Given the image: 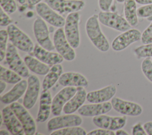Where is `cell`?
I'll list each match as a JSON object with an SVG mask.
<instances>
[{
    "mask_svg": "<svg viewBox=\"0 0 152 135\" xmlns=\"http://www.w3.org/2000/svg\"><path fill=\"white\" fill-rule=\"evenodd\" d=\"M124 12L125 18L131 26H136L138 23V17L135 0H125L124 2Z\"/></svg>",
    "mask_w": 152,
    "mask_h": 135,
    "instance_id": "4316f807",
    "label": "cell"
},
{
    "mask_svg": "<svg viewBox=\"0 0 152 135\" xmlns=\"http://www.w3.org/2000/svg\"><path fill=\"white\" fill-rule=\"evenodd\" d=\"M125 0H116V1L119 2V3H123V2H125Z\"/></svg>",
    "mask_w": 152,
    "mask_h": 135,
    "instance_id": "7dc6e473",
    "label": "cell"
},
{
    "mask_svg": "<svg viewBox=\"0 0 152 135\" xmlns=\"http://www.w3.org/2000/svg\"><path fill=\"white\" fill-rule=\"evenodd\" d=\"M87 135H115V132L112 130L99 128L88 132Z\"/></svg>",
    "mask_w": 152,
    "mask_h": 135,
    "instance_id": "8d00e7d4",
    "label": "cell"
},
{
    "mask_svg": "<svg viewBox=\"0 0 152 135\" xmlns=\"http://www.w3.org/2000/svg\"><path fill=\"white\" fill-rule=\"evenodd\" d=\"M9 39L8 33L7 30L2 29L0 30V59L1 61L5 57L7 48V40Z\"/></svg>",
    "mask_w": 152,
    "mask_h": 135,
    "instance_id": "4dcf8cb0",
    "label": "cell"
},
{
    "mask_svg": "<svg viewBox=\"0 0 152 135\" xmlns=\"http://www.w3.org/2000/svg\"><path fill=\"white\" fill-rule=\"evenodd\" d=\"M7 83L4 81L0 80V94H2L7 87Z\"/></svg>",
    "mask_w": 152,
    "mask_h": 135,
    "instance_id": "60d3db41",
    "label": "cell"
},
{
    "mask_svg": "<svg viewBox=\"0 0 152 135\" xmlns=\"http://www.w3.org/2000/svg\"><path fill=\"white\" fill-rule=\"evenodd\" d=\"M33 53L36 58L49 65L52 66L57 64H61L64 59L58 52L48 51L39 44L34 45Z\"/></svg>",
    "mask_w": 152,
    "mask_h": 135,
    "instance_id": "44dd1931",
    "label": "cell"
},
{
    "mask_svg": "<svg viewBox=\"0 0 152 135\" xmlns=\"http://www.w3.org/2000/svg\"><path fill=\"white\" fill-rule=\"evenodd\" d=\"M1 7L8 14H11L17 11V6L14 0H0Z\"/></svg>",
    "mask_w": 152,
    "mask_h": 135,
    "instance_id": "d6a6232c",
    "label": "cell"
},
{
    "mask_svg": "<svg viewBox=\"0 0 152 135\" xmlns=\"http://www.w3.org/2000/svg\"><path fill=\"white\" fill-rule=\"evenodd\" d=\"M151 22L141 34V41L142 44H148L152 42V17L147 18Z\"/></svg>",
    "mask_w": 152,
    "mask_h": 135,
    "instance_id": "836d02e7",
    "label": "cell"
},
{
    "mask_svg": "<svg viewBox=\"0 0 152 135\" xmlns=\"http://www.w3.org/2000/svg\"><path fill=\"white\" fill-rule=\"evenodd\" d=\"M59 84L63 87H84L88 85L87 78L82 74L77 72H66L62 74L58 80Z\"/></svg>",
    "mask_w": 152,
    "mask_h": 135,
    "instance_id": "7402d4cb",
    "label": "cell"
},
{
    "mask_svg": "<svg viewBox=\"0 0 152 135\" xmlns=\"http://www.w3.org/2000/svg\"><path fill=\"white\" fill-rule=\"evenodd\" d=\"M134 52L138 58H152V42L136 48Z\"/></svg>",
    "mask_w": 152,
    "mask_h": 135,
    "instance_id": "f546056e",
    "label": "cell"
},
{
    "mask_svg": "<svg viewBox=\"0 0 152 135\" xmlns=\"http://www.w3.org/2000/svg\"><path fill=\"white\" fill-rule=\"evenodd\" d=\"M27 85V80H21L15 84L10 90L1 96V101L6 105L17 102L25 93Z\"/></svg>",
    "mask_w": 152,
    "mask_h": 135,
    "instance_id": "cb8c5ba5",
    "label": "cell"
},
{
    "mask_svg": "<svg viewBox=\"0 0 152 135\" xmlns=\"http://www.w3.org/2000/svg\"><path fill=\"white\" fill-rule=\"evenodd\" d=\"M5 59L10 69L15 71L22 77L29 76L28 67L20 56L17 48L12 43L7 44Z\"/></svg>",
    "mask_w": 152,
    "mask_h": 135,
    "instance_id": "277c9868",
    "label": "cell"
},
{
    "mask_svg": "<svg viewBox=\"0 0 152 135\" xmlns=\"http://www.w3.org/2000/svg\"><path fill=\"white\" fill-rule=\"evenodd\" d=\"M33 33L39 45L48 51H53L55 48L53 43L49 36L48 27L40 17H37L33 23Z\"/></svg>",
    "mask_w": 152,
    "mask_h": 135,
    "instance_id": "ba28073f",
    "label": "cell"
},
{
    "mask_svg": "<svg viewBox=\"0 0 152 135\" xmlns=\"http://www.w3.org/2000/svg\"><path fill=\"white\" fill-rule=\"evenodd\" d=\"M116 87L111 84L100 89L89 92L87 95V101L90 103H103L109 102L116 93Z\"/></svg>",
    "mask_w": 152,
    "mask_h": 135,
    "instance_id": "d6986e66",
    "label": "cell"
},
{
    "mask_svg": "<svg viewBox=\"0 0 152 135\" xmlns=\"http://www.w3.org/2000/svg\"><path fill=\"white\" fill-rule=\"evenodd\" d=\"M115 134L116 135H128L129 133H127V131H126L125 130H123L122 128H120L116 130Z\"/></svg>",
    "mask_w": 152,
    "mask_h": 135,
    "instance_id": "ee69618b",
    "label": "cell"
},
{
    "mask_svg": "<svg viewBox=\"0 0 152 135\" xmlns=\"http://www.w3.org/2000/svg\"><path fill=\"white\" fill-rule=\"evenodd\" d=\"M21 77V76L12 70L7 68L2 65H1L0 79L7 83L15 84L22 80Z\"/></svg>",
    "mask_w": 152,
    "mask_h": 135,
    "instance_id": "83f0119b",
    "label": "cell"
},
{
    "mask_svg": "<svg viewBox=\"0 0 152 135\" xmlns=\"http://www.w3.org/2000/svg\"><path fill=\"white\" fill-rule=\"evenodd\" d=\"M141 33L138 29H130L116 36L112 41L111 47L116 52L126 49L130 45L141 39Z\"/></svg>",
    "mask_w": 152,
    "mask_h": 135,
    "instance_id": "7c38bea8",
    "label": "cell"
},
{
    "mask_svg": "<svg viewBox=\"0 0 152 135\" xmlns=\"http://www.w3.org/2000/svg\"><path fill=\"white\" fill-rule=\"evenodd\" d=\"M80 15L78 12L69 13L65 18L64 33L68 42L74 49L77 48L80 43Z\"/></svg>",
    "mask_w": 152,
    "mask_h": 135,
    "instance_id": "3957f363",
    "label": "cell"
},
{
    "mask_svg": "<svg viewBox=\"0 0 152 135\" xmlns=\"http://www.w3.org/2000/svg\"><path fill=\"white\" fill-rule=\"evenodd\" d=\"M86 131L80 126L68 127L53 131L50 135H86Z\"/></svg>",
    "mask_w": 152,
    "mask_h": 135,
    "instance_id": "f1b7e54d",
    "label": "cell"
},
{
    "mask_svg": "<svg viewBox=\"0 0 152 135\" xmlns=\"http://www.w3.org/2000/svg\"><path fill=\"white\" fill-rule=\"evenodd\" d=\"M143 127L148 135H152V121H148L145 123Z\"/></svg>",
    "mask_w": 152,
    "mask_h": 135,
    "instance_id": "ab89813d",
    "label": "cell"
},
{
    "mask_svg": "<svg viewBox=\"0 0 152 135\" xmlns=\"http://www.w3.org/2000/svg\"><path fill=\"white\" fill-rule=\"evenodd\" d=\"M53 43L55 49L64 59L68 61H72L75 59L76 54L74 49L68 42L64 30L62 28H58L55 30L53 37Z\"/></svg>",
    "mask_w": 152,
    "mask_h": 135,
    "instance_id": "5b68a950",
    "label": "cell"
},
{
    "mask_svg": "<svg viewBox=\"0 0 152 135\" xmlns=\"http://www.w3.org/2000/svg\"><path fill=\"white\" fill-rule=\"evenodd\" d=\"M27 87L24 93L23 105L27 109H31L36 104L40 89L39 79L36 75H30L27 79Z\"/></svg>",
    "mask_w": 152,
    "mask_h": 135,
    "instance_id": "5bb4252c",
    "label": "cell"
},
{
    "mask_svg": "<svg viewBox=\"0 0 152 135\" xmlns=\"http://www.w3.org/2000/svg\"><path fill=\"white\" fill-rule=\"evenodd\" d=\"M86 32L90 40L98 50L103 52L109 51V43L100 29L97 14H93L87 19Z\"/></svg>",
    "mask_w": 152,
    "mask_h": 135,
    "instance_id": "6da1fadb",
    "label": "cell"
},
{
    "mask_svg": "<svg viewBox=\"0 0 152 135\" xmlns=\"http://www.w3.org/2000/svg\"><path fill=\"white\" fill-rule=\"evenodd\" d=\"M137 15L140 18L152 17V4L144 5L137 9Z\"/></svg>",
    "mask_w": 152,
    "mask_h": 135,
    "instance_id": "e575fe53",
    "label": "cell"
},
{
    "mask_svg": "<svg viewBox=\"0 0 152 135\" xmlns=\"http://www.w3.org/2000/svg\"><path fill=\"white\" fill-rule=\"evenodd\" d=\"M17 1H18V2L20 4H23L24 3L26 2V0H17Z\"/></svg>",
    "mask_w": 152,
    "mask_h": 135,
    "instance_id": "bcb514c9",
    "label": "cell"
},
{
    "mask_svg": "<svg viewBox=\"0 0 152 135\" xmlns=\"http://www.w3.org/2000/svg\"><path fill=\"white\" fill-rule=\"evenodd\" d=\"M52 99L49 90H43L40 96L39 108L37 112L36 121L44 123L49 118L52 112Z\"/></svg>",
    "mask_w": 152,
    "mask_h": 135,
    "instance_id": "ffe728a7",
    "label": "cell"
},
{
    "mask_svg": "<svg viewBox=\"0 0 152 135\" xmlns=\"http://www.w3.org/2000/svg\"><path fill=\"white\" fill-rule=\"evenodd\" d=\"M24 61L28 70L37 75L45 76L50 68L47 64L31 55H26Z\"/></svg>",
    "mask_w": 152,
    "mask_h": 135,
    "instance_id": "484cf974",
    "label": "cell"
},
{
    "mask_svg": "<svg viewBox=\"0 0 152 135\" xmlns=\"http://www.w3.org/2000/svg\"><path fill=\"white\" fill-rule=\"evenodd\" d=\"M75 95L65 103L63 108L65 114H73L84 105L87 100V92L84 87H77Z\"/></svg>",
    "mask_w": 152,
    "mask_h": 135,
    "instance_id": "603a6c76",
    "label": "cell"
},
{
    "mask_svg": "<svg viewBox=\"0 0 152 135\" xmlns=\"http://www.w3.org/2000/svg\"><path fill=\"white\" fill-rule=\"evenodd\" d=\"M77 90L75 87H64L55 95L52 104V112L53 115H61L64 105L75 95Z\"/></svg>",
    "mask_w": 152,
    "mask_h": 135,
    "instance_id": "2e32d148",
    "label": "cell"
},
{
    "mask_svg": "<svg viewBox=\"0 0 152 135\" xmlns=\"http://www.w3.org/2000/svg\"><path fill=\"white\" fill-rule=\"evenodd\" d=\"M136 2L141 5H147L152 4V0H135Z\"/></svg>",
    "mask_w": 152,
    "mask_h": 135,
    "instance_id": "b9f144b4",
    "label": "cell"
},
{
    "mask_svg": "<svg viewBox=\"0 0 152 135\" xmlns=\"http://www.w3.org/2000/svg\"><path fill=\"white\" fill-rule=\"evenodd\" d=\"M1 114L3 118V123L10 133L13 135L25 134V132L21 122L10 105L7 106L2 109Z\"/></svg>",
    "mask_w": 152,
    "mask_h": 135,
    "instance_id": "e0dca14e",
    "label": "cell"
},
{
    "mask_svg": "<svg viewBox=\"0 0 152 135\" xmlns=\"http://www.w3.org/2000/svg\"><path fill=\"white\" fill-rule=\"evenodd\" d=\"M151 60H152V59H151Z\"/></svg>",
    "mask_w": 152,
    "mask_h": 135,
    "instance_id": "c3c4849f",
    "label": "cell"
},
{
    "mask_svg": "<svg viewBox=\"0 0 152 135\" xmlns=\"http://www.w3.org/2000/svg\"><path fill=\"white\" fill-rule=\"evenodd\" d=\"M62 73L63 67L60 64L52 65L43 80L42 84L43 90H49L52 88L58 81Z\"/></svg>",
    "mask_w": 152,
    "mask_h": 135,
    "instance_id": "d4e9b609",
    "label": "cell"
},
{
    "mask_svg": "<svg viewBox=\"0 0 152 135\" xmlns=\"http://www.w3.org/2000/svg\"><path fill=\"white\" fill-rule=\"evenodd\" d=\"M113 0H99V6L102 11H108L111 7Z\"/></svg>",
    "mask_w": 152,
    "mask_h": 135,
    "instance_id": "f35d334b",
    "label": "cell"
},
{
    "mask_svg": "<svg viewBox=\"0 0 152 135\" xmlns=\"http://www.w3.org/2000/svg\"><path fill=\"white\" fill-rule=\"evenodd\" d=\"M35 9L38 15L51 26L58 28L65 26V19L45 2H41L37 4Z\"/></svg>",
    "mask_w": 152,
    "mask_h": 135,
    "instance_id": "9c48e42d",
    "label": "cell"
},
{
    "mask_svg": "<svg viewBox=\"0 0 152 135\" xmlns=\"http://www.w3.org/2000/svg\"><path fill=\"white\" fill-rule=\"evenodd\" d=\"M132 135H145L147 133L141 123L138 122L135 124L132 128Z\"/></svg>",
    "mask_w": 152,
    "mask_h": 135,
    "instance_id": "74e56055",
    "label": "cell"
},
{
    "mask_svg": "<svg viewBox=\"0 0 152 135\" xmlns=\"http://www.w3.org/2000/svg\"><path fill=\"white\" fill-rule=\"evenodd\" d=\"M92 121L93 124L99 128L116 131L122 128L126 125L127 119L125 115L113 117L102 114L94 117Z\"/></svg>",
    "mask_w": 152,
    "mask_h": 135,
    "instance_id": "4fadbf2b",
    "label": "cell"
},
{
    "mask_svg": "<svg viewBox=\"0 0 152 135\" xmlns=\"http://www.w3.org/2000/svg\"><path fill=\"white\" fill-rule=\"evenodd\" d=\"M112 108L118 112L132 117L140 115L142 112V106L137 103L128 101L118 97H113L111 99Z\"/></svg>",
    "mask_w": 152,
    "mask_h": 135,
    "instance_id": "9a60e30c",
    "label": "cell"
},
{
    "mask_svg": "<svg viewBox=\"0 0 152 135\" xmlns=\"http://www.w3.org/2000/svg\"><path fill=\"white\" fill-rule=\"evenodd\" d=\"M45 2L60 14L78 12L85 6L83 0H45Z\"/></svg>",
    "mask_w": 152,
    "mask_h": 135,
    "instance_id": "8fae6325",
    "label": "cell"
},
{
    "mask_svg": "<svg viewBox=\"0 0 152 135\" xmlns=\"http://www.w3.org/2000/svg\"><path fill=\"white\" fill-rule=\"evenodd\" d=\"M12 23V20L6 12L1 8L0 10V26L2 27L8 26Z\"/></svg>",
    "mask_w": 152,
    "mask_h": 135,
    "instance_id": "d590c367",
    "label": "cell"
},
{
    "mask_svg": "<svg viewBox=\"0 0 152 135\" xmlns=\"http://www.w3.org/2000/svg\"><path fill=\"white\" fill-rule=\"evenodd\" d=\"M10 106L21 122L25 134H35L36 133V124L34 120L29 113L27 109L23 105L17 102L11 103Z\"/></svg>",
    "mask_w": 152,
    "mask_h": 135,
    "instance_id": "52a82bcc",
    "label": "cell"
},
{
    "mask_svg": "<svg viewBox=\"0 0 152 135\" xmlns=\"http://www.w3.org/2000/svg\"><path fill=\"white\" fill-rule=\"evenodd\" d=\"M141 70L145 77L152 83V60L146 58L141 62Z\"/></svg>",
    "mask_w": 152,
    "mask_h": 135,
    "instance_id": "1f68e13d",
    "label": "cell"
},
{
    "mask_svg": "<svg viewBox=\"0 0 152 135\" xmlns=\"http://www.w3.org/2000/svg\"><path fill=\"white\" fill-rule=\"evenodd\" d=\"M83 123L82 118L75 114H65L58 115L49 120L47 128L49 131L64 128L68 127L80 126Z\"/></svg>",
    "mask_w": 152,
    "mask_h": 135,
    "instance_id": "30bf717a",
    "label": "cell"
},
{
    "mask_svg": "<svg viewBox=\"0 0 152 135\" xmlns=\"http://www.w3.org/2000/svg\"><path fill=\"white\" fill-rule=\"evenodd\" d=\"M98 18L103 25L119 32H125L131 27L125 18L116 12L102 11L99 13Z\"/></svg>",
    "mask_w": 152,
    "mask_h": 135,
    "instance_id": "8992f818",
    "label": "cell"
},
{
    "mask_svg": "<svg viewBox=\"0 0 152 135\" xmlns=\"http://www.w3.org/2000/svg\"><path fill=\"white\" fill-rule=\"evenodd\" d=\"M42 0H27V3L30 6H36L39 3L41 2Z\"/></svg>",
    "mask_w": 152,
    "mask_h": 135,
    "instance_id": "7bdbcfd3",
    "label": "cell"
},
{
    "mask_svg": "<svg viewBox=\"0 0 152 135\" xmlns=\"http://www.w3.org/2000/svg\"><path fill=\"white\" fill-rule=\"evenodd\" d=\"M0 134H1V135H3V134H10V132H9V131H7L6 130L2 129V130H0Z\"/></svg>",
    "mask_w": 152,
    "mask_h": 135,
    "instance_id": "f6af8a7d",
    "label": "cell"
},
{
    "mask_svg": "<svg viewBox=\"0 0 152 135\" xmlns=\"http://www.w3.org/2000/svg\"><path fill=\"white\" fill-rule=\"evenodd\" d=\"M7 30L11 43L18 49L28 54L33 52L34 45L33 41L27 34L17 26L14 24H11L7 26Z\"/></svg>",
    "mask_w": 152,
    "mask_h": 135,
    "instance_id": "7a4b0ae2",
    "label": "cell"
},
{
    "mask_svg": "<svg viewBox=\"0 0 152 135\" xmlns=\"http://www.w3.org/2000/svg\"><path fill=\"white\" fill-rule=\"evenodd\" d=\"M111 102L91 103L81 106L77 111L78 114L83 117H96L102 114H106L112 109Z\"/></svg>",
    "mask_w": 152,
    "mask_h": 135,
    "instance_id": "ac0fdd59",
    "label": "cell"
}]
</instances>
